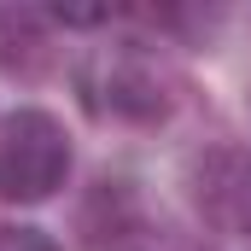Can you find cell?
Returning a JSON list of instances; mask_svg holds the SVG:
<instances>
[{"label":"cell","mask_w":251,"mask_h":251,"mask_svg":"<svg viewBox=\"0 0 251 251\" xmlns=\"http://www.w3.org/2000/svg\"><path fill=\"white\" fill-rule=\"evenodd\" d=\"M64 170H70V146L47 111L6 117V128H0V199L41 204L64 187Z\"/></svg>","instance_id":"obj_1"},{"label":"cell","mask_w":251,"mask_h":251,"mask_svg":"<svg viewBox=\"0 0 251 251\" xmlns=\"http://www.w3.org/2000/svg\"><path fill=\"white\" fill-rule=\"evenodd\" d=\"M187 199L210 234H251V158L240 146H204L187 164Z\"/></svg>","instance_id":"obj_2"},{"label":"cell","mask_w":251,"mask_h":251,"mask_svg":"<svg viewBox=\"0 0 251 251\" xmlns=\"http://www.w3.org/2000/svg\"><path fill=\"white\" fill-rule=\"evenodd\" d=\"M82 94L100 117H134V123H152L164 117V88L146 64L134 59L128 47H111V53H94L82 64Z\"/></svg>","instance_id":"obj_3"},{"label":"cell","mask_w":251,"mask_h":251,"mask_svg":"<svg viewBox=\"0 0 251 251\" xmlns=\"http://www.w3.org/2000/svg\"><path fill=\"white\" fill-rule=\"evenodd\" d=\"M88 246H94V251H199L187 234H176V228H152V222H140V216L128 210V199L111 210V222L88 228Z\"/></svg>","instance_id":"obj_4"},{"label":"cell","mask_w":251,"mask_h":251,"mask_svg":"<svg viewBox=\"0 0 251 251\" xmlns=\"http://www.w3.org/2000/svg\"><path fill=\"white\" fill-rule=\"evenodd\" d=\"M41 35H35V18L24 12H0V64L6 70H35L41 64Z\"/></svg>","instance_id":"obj_5"},{"label":"cell","mask_w":251,"mask_h":251,"mask_svg":"<svg viewBox=\"0 0 251 251\" xmlns=\"http://www.w3.org/2000/svg\"><path fill=\"white\" fill-rule=\"evenodd\" d=\"M0 251H59L41 228H0Z\"/></svg>","instance_id":"obj_6"}]
</instances>
